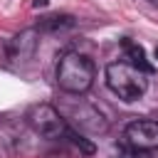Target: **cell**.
<instances>
[{
    "mask_svg": "<svg viewBox=\"0 0 158 158\" xmlns=\"http://www.w3.org/2000/svg\"><path fill=\"white\" fill-rule=\"evenodd\" d=\"M121 47H123L126 59H128V64H131V67L141 69L143 74H151V72H153V64L146 59V52H143V47H141V44H136V42H131V40H121Z\"/></svg>",
    "mask_w": 158,
    "mask_h": 158,
    "instance_id": "obj_6",
    "label": "cell"
},
{
    "mask_svg": "<svg viewBox=\"0 0 158 158\" xmlns=\"http://www.w3.org/2000/svg\"><path fill=\"white\" fill-rule=\"evenodd\" d=\"M67 138H69L79 151H84V153H94V143H91V141H86V138H84L81 133H77L74 128H69V131H67Z\"/></svg>",
    "mask_w": 158,
    "mask_h": 158,
    "instance_id": "obj_8",
    "label": "cell"
},
{
    "mask_svg": "<svg viewBox=\"0 0 158 158\" xmlns=\"http://www.w3.org/2000/svg\"><path fill=\"white\" fill-rule=\"evenodd\" d=\"M156 59H158V47H156Z\"/></svg>",
    "mask_w": 158,
    "mask_h": 158,
    "instance_id": "obj_10",
    "label": "cell"
},
{
    "mask_svg": "<svg viewBox=\"0 0 158 158\" xmlns=\"http://www.w3.org/2000/svg\"><path fill=\"white\" fill-rule=\"evenodd\" d=\"M96 77V67L86 54L67 52L57 64V84L67 94H84Z\"/></svg>",
    "mask_w": 158,
    "mask_h": 158,
    "instance_id": "obj_1",
    "label": "cell"
},
{
    "mask_svg": "<svg viewBox=\"0 0 158 158\" xmlns=\"http://www.w3.org/2000/svg\"><path fill=\"white\" fill-rule=\"evenodd\" d=\"M72 25H74V20L69 15H54V17H44L40 22L42 30H64V27H72Z\"/></svg>",
    "mask_w": 158,
    "mask_h": 158,
    "instance_id": "obj_7",
    "label": "cell"
},
{
    "mask_svg": "<svg viewBox=\"0 0 158 158\" xmlns=\"http://www.w3.org/2000/svg\"><path fill=\"white\" fill-rule=\"evenodd\" d=\"M47 2H49V0H35V7H44Z\"/></svg>",
    "mask_w": 158,
    "mask_h": 158,
    "instance_id": "obj_9",
    "label": "cell"
},
{
    "mask_svg": "<svg viewBox=\"0 0 158 158\" xmlns=\"http://www.w3.org/2000/svg\"><path fill=\"white\" fill-rule=\"evenodd\" d=\"M106 84L118 99L136 101V99L143 96V91L148 86V79L141 69L131 67L128 62H111L106 67Z\"/></svg>",
    "mask_w": 158,
    "mask_h": 158,
    "instance_id": "obj_2",
    "label": "cell"
},
{
    "mask_svg": "<svg viewBox=\"0 0 158 158\" xmlns=\"http://www.w3.org/2000/svg\"><path fill=\"white\" fill-rule=\"evenodd\" d=\"M37 32L35 30H25V32H20V35H15L10 42H7V54H10V59H27L32 52H35V47H37Z\"/></svg>",
    "mask_w": 158,
    "mask_h": 158,
    "instance_id": "obj_5",
    "label": "cell"
},
{
    "mask_svg": "<svg viewBox=\"0 0 158 158\" xmlns=\"http://www.w3.org/2000/svg\"><path fill=\"white\" fill-rule=\"evenodd\" d=\"M126 143L138 151H156L158 148V121L136 118L126 126Z\"/></svg>",
    "mask_w": 158,
    "mask_h": 158,
    "instance_id": "obj_4",
    "label": "cell"
},
{
    "mask_svg": "<svg viewBox=\"0 0 158 158\" xmlns=\"http://www.w3.org/2000/svg\"><path fill=\"white\" fill-rule=\"evenodd\" d=\"M27 121H30V126H32L40 136H44V138H67V131H69L67 118H64L54 106H49V104H37V106H32L30 114H27Z\"/></svg>",
    "mask_w": 158,
    "mask_h": 158,
    "instance_id": "obj_3",
    "label": "cell"
}]
</instances>
